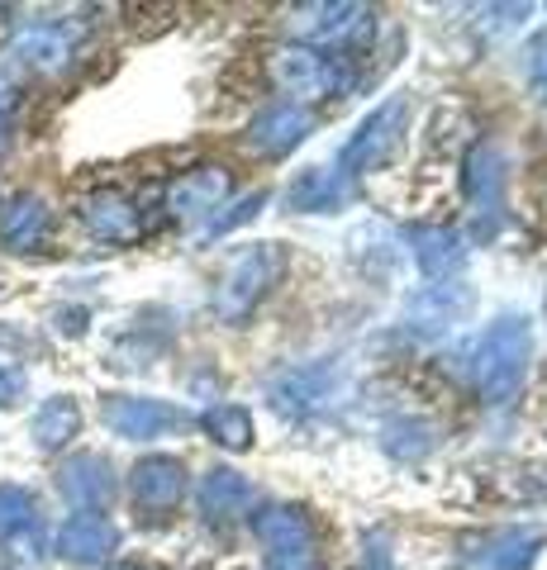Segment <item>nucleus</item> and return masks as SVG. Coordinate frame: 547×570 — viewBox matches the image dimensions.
I'll list each match as a JSON object with an SVG mask.
<instances>
[{
	"mask_svg": "<svg viewBox=\"0 0 547 570\" xmlns=\"http://www.w3.org/2000/svg\"><path fill=\"white\" fill-rule=\"evenodd\" d=\"M528 356H534V333L528 318L500 314L471 347V390L481 404H509L524 385Z\"/></svg>",
	"mask_w": 547,
	"mask_h": 570,
	"instance_id": "obj_1",
	"label": "nucleus"
},
{
	"mask_svg": "<svg viewBox=\"0 0 547 570\" xmlns=\"http://www.w3.org/2000/svg\"><path fill=\"white\" fill-rule=\"evenodd\" d=\"M272 71V86L300 100H324V96H348L352 91V71L348 58H329V52L310 48V43H291V48H276L267 58Z\"/></svg>",
	"mask_w": 547,
	"mask_h": 570,
	"instance_id": "obj_2",
	"label": "nucleus"
},
{
	"mask_svg": "<svg viewBox=\"0 0 547 570\" xmlns=\"http://www.w3.org/2000/svg\"><path fill=\"white\" fill-rule=\"evenodd\" d=\"M281 276V247L276 243H253L228 262V272L219 281V295H215V309L224 318H243L262 295L276 285Z\"/></svg>",
	"mask_w": 547,
	"mask_h": 570,
	"instance_id": "obj_3",
	"label": "nucleus"
},
{
	"mask_svg": "<svg viewBox=\"0 0 547 570\" xmlns=\"http://www.w3.org/2000/svg\"><path fill=\"white\" fill-rule=\"evenodd\" d=\"M404 119H410V100H404V96L381 100L377 110L358 124V134L348 138L339 171L352 176V171H377V167H385L395 157L400 138H404Z\"/></svg>",
	"mask_w": 547,
	"mask_h": 570,
	"instance_id": "obj_4",
	"label": "nucleus"
},
{
	"mask_svg": "<svg viewBox=\"0 0 547 570\" xmlns=\"http://www.w3.org/2000/svg\"><path fill=\"white\" fill-rule=\"evenodd\" d=\"M100 419L115 438H129V442H153V438L182 433L191 423L186 409H176L167 400H144V395H110L100 404Z\"/></svg>",
	"mask_w": 547,
	"mask_h": 570,
	"instance_id": "obj_5",
	"label": "nucleus"
},
{
	"mask_svg": "<svg viewBox=\"0 0 547 570\" xmlns=\"http://www.w3.org/2000/svg\"><path fill=\"white\" fill-rule=\"evenodd\" d=\"M234 176L224 167H191L167 186V214L176 224H196V219H215V209H224Z\"/></svg>",
	"mask_w": 547,
	"mask_h": 570,
	"instance_id": "obj_6",
	"label": "nucleus"
},
{
	"mask_svg": "<svg viewBox=\"0 0 547 570\" xmlns=\"http://www.w3.org/2000/svg\"><path fill=\"white\" fill-rule=\"evenodd\" d=\"M115 490H119L115 466L105 456H96V452H77V456H67L58 466V494L77 513H100L115 499Z\"/></svg>",
	"mask_w": 547,
	"mask_h": 570,
	"instance_id": "obj_7",
	"label": "nucleus"
},
{
	"mask_svg": "<svg viewBox=\"0 0 547 570\" xmlns=\"http://www.w3.org/2000/svg\"><path fill=\"white\" fill-rule=\"evenodd\" d=\"M81 224L91 228L100 243H115V247H129L144 238V214H138L134 195L115 190V186H100L81 200Z\"/></svg>",
	"mask_w": 547,
	"mask_h": 570,
	"instance_id": "obj_8",
	"label": "nucleus"
},
{
	"mask_svg": "<svg viewBox=\"0 0 547 570\" xmlns=\"http://www.w3.org/2000/svg\"><path fill=\"white\" fill-rule=\"evenodd\" d=\"M129 494L134 509H144L148 519H163L186 499V466L176 456H144L129 471Z\"/></svg>",
	"mask_w": 547,
	"mask_h": 570,
	"instance_id": "obj_9",
	"label": "nucleus"
},
{
	"mask_svg": "<svg viewBox=\"0 0 547 570\" xmlns=\"http://www.w3.org/2000/svg\"><path fill=\"white\" fill-rule=\"evenodd\" d=\"M543 538L534 528H496L471 538L462 551V570H528L538 557Z\"/></svg>",
	"mask_w": 547,
	"mask_h": 570,
	"instance_id": "obj_10",
	"label": "nucleus"
},
{
	"mask_svg": "<svg viewBox=\"0 0 547 570\" xmlns=\"http://www.w3.org/2000/svg\"><path fill=\"white\" fill-rule=\"evenodd\" d=\"M310 110L305 105H295V100H276L267 105L253 124H248V148L262 153V157H286L291 148H300L310 134Z\"/></svg>",
	"mask_w": 547,
	"mask_h": 570,
	"instance_id": "obj_11",
	"label": "nucleus"
},
{
	"mask_svg": "<svg viewBox=\"0 0 547 570\" xmlns=\"http://www.w3.org/2000/svg\"><path fill=\"white\" fill-rule=\"evenodd\" d=\"M119 551V528L105 513H72L58 528V557L72 566H100Z\"/></svg>",
	"mask_w": 547,
	"mask_h": 570,
	"instance_id": "obj_12",
	"label": "nucleus"
},
{
	"mask_svg": "<svg viewBox=\"0 0 547 570\" xmlns=\"http://www.w3.org/2000/svg\"><path fill=\"white\" fill-rule=\"evenodd\" d=\"M505 181H509V163L496 142H476L467 153V171H462V186H467V200L486 214H500L505 205Z\"/></svg>",
	"mask_w": 547,
	"mask_h": 570,
	"instance_id": "obj_13",
	"label": "nucleus"
},
{
	"mask_svg": "<svg viewBox=\"0 0 547 570\" xmlns=\"http://www.w3.org/2000/svg\"><path fill=\"white\" fill-rule=\"evenodd\" d=\"M410 247H414L419 272L429 276V281H443V285H448V281L467 266L462 234H452V228H429V224H419V228H410Z\"/></svg>",
	"mask_w": 547,
	"mask_h": 570,
	"instance_id": "obj_14",
	"label": "nucleus"
},
{
	"mask_svg": "<svg viewBox=\"0 0 547 570\" xmlns=\"http://www.w3.org/2000/svg\"><path fill=\"white\" fill-rule=\"evenodd\" d=\"M201 513L209 523H234V519H248V509H253V485L243 480L238 471H228V466H215L205 480H201Z\"/></svg>",
	"mask_w": 547,
	"mask_h": 570,
	"instance_id": "obj_15",
	"label": "nucleus"
},
{
	"mask_svg": "<svg viewBox=\"0 0 547 570\" xmlns=\"http://www.w3.org/2000/svg\"><path fill=\"white\" fill-rule=\"evenodd\" d=\"M248 523H253V538L267 547V551L314 547V523H310V513L295 509V504H267V509L248 513Z\"/></svg>",
	"mask_w": 547,
	"mask_h": 570,
	"instance_id": "obj_16",
	"label": "nucleus"
},
{
	"mask_svg": "<svg viewBox=\"0 0 547 570\" xmlns=\"http://www.w3.org/2000/svg\"><path fill=\"white\" fill-rule=\"evenodd\" d=\"M348 195H352V181L339 167H310L291 181L286 205L300 214H324V209H343Z\"/></svg>",
	"mask_w": 547,
	"mask_h": 570,
	"instance_id": "obj_17",
	"label": "nucleus"
},
{
	"mask_svg": "<svg viewBox=\"0 0 547 570\" xmlns=\"http://www.w3.org/2000/svg\"><path fill=\"white\" fill-rule=\"evenodd\" d=\"M52 214L39 195H14V200L0 209V243L14 247V253H33L48 238Z\"/></svg>",
	"mask_w": 547,
	"mask_h": 570,
	"instance_id": "obj_18",
	"label": "nucleus"
},
{
	"mask_svg": "<svg viewBox=\"0 0 547 570\" xmlns=\"http://www.w3.org/2000/svg\"><path fill=\"white\" fill-rule=\"evenodd\" d=\"M10 58L29 71H58V67H67V58H72V33L58 29V24L25 29L20 39H14Z\"/></svg>",
	"mask_w": 547,
	"mask_h": 570,
	"instance_id": "obj_19",
	"label": "nucleus"
},
{
	"mask_svg": "<svg viewBox=\"0 0 547 570\" xmlns=\"http://www.w3.org/2000/svg\"><path fill=\"white\" fill-rule=\"evenodd\" d=\"M29 433H33V448L39 452H62L67 442L81 433V404L72 395L43 400L39 414H33V423H29Z\"/></svg>",
	"mask_w": 547,
	"mask_h": 570,
	"instance_id": "obj_20",
	"label": "nucleus"
},
{
	"mask_svg": "<svg viewBox=\"0 0 547 570\" xmlns=\"http://www.w3.org/2000/svg\"><path fill=\"white\" fill-rule=\"evenodd\" d=\"M329 371H286L281 381H272V400L281 414H310V409H320L329 400Z\"/></svg>",
	"mask_w": 547,
	"mask_h": 570,
	"instance_id": "obj_21",
	"label": "nucleus"
},
{
	"mask_svg": "<svg viewBox=\"0 0 547 570\" xmlns=\"http://www.w3.org/2000/svg\"><path fill=\"white\" fill-rule=\"evenodd\" d=\"M201 428L209 433V442H219V448H228V452L253 448V414L243 404H215V409H205Z\"/></svg>",
	"mask_w": 547,
	"mask_h": 570,
	"instance_id": "obj_22",
	"label": "nucleus"
},
{
	"mask_svg": "<svg viewBox=\"0 0 547 570\" xmlns=\"http://www.w3.org/2000/svg\"><path fill=\"white\" fill-rule=\"evenodd\" d=\"M39 528V504L20 485H0V542H20Z\"/></svg>",
	"mask_w": 547,
	"mask_h": 570,
	"instance_id": "obj_23",
	"label": "nucleus"
},
{
	"mask_svg": "<svg viewBox=\"0 0 547 570\" xmlns=\"http://www.w3.org/2000/svg\"><path fill=\"white\" fill-rule=\"evenodd\" d=\"M262 200H267V195L262 190H253V195H238L234 205H224L228 214H215V219L205 224V238H219V234H228V228H238V224H248L253 214L262 209Z\"/></svg>",
	"mask_w": 547,
	"mask_h": 570,
	"instance_id": "obj_24",
	"label": "nucleus"
},
{
	"mask_svg": "<svg viewBox=\"0 0 547 570\" xmlns=\"http://www.w3.org/2000/svg\"><path fill=\"white\" fill-rule=\"evenodd\" d=\"M267 570H324L314 547H291V551H267Z\"/></svg>",
	"mask_w": 547,
	"mask_h": 570,
	"instance_id": "obj_25",
	"label": "nucleus"
},
{
	"mask_svg": "<svg viewBox=\"0 0 547 570\" xmlns=\"http://www.w3.org/2000/svg\"><path fill=\"white\" fill-rule=\"evenodd\" d=\"M29 395V376L20 366H10V362H0V409H14Z\"/></svg>",
	"mask_w": 547,
	"mask_h": 570,
	"instance_id": "obj_26",
	"label": "nucleus"
},
{
	"mask_svg": "<svg viewBox=\"0 0 547 570\" xmlns=\"http://www.w3.org/2000/svg\"><path fill=\"white\" fill-rule=\"evenodd\" d=\"M524 58H528V77H534V86H538V91H547V29L524 48Z\"/></svg>",
	"mask_w": 547,
	"mask_h": 570,
	"instance_id": "obj_27",
	"label": "nucleus"
},
{
	"mask_svg": "<svg viewBox=\"0 0 547 570\" xmlns=\"http://www.w3.org/2000/svg\"><path fill=\"white\" fill-rule=\"evenodd\" d=\"M10 142H14V129H10V115L0 110V157L10 153Z\"/></svg>",
	"mask_w": 547,
	"mask_h": 570,
	"instance_id": "obj_28",
	"label": "nucleus"
},
{
	"mask_svg": "<svg viewBox=\"0 0 547 570\" xmlns=\"http://www.w3.org/2000/svg\"><path fill=\"white\" fill-rule=\"evenodd\" d=\"M0 570H25V566H20V561H14V557H10V551H0Z\"/></svg>",
	"mask_w": 547,
	"mask_h": 570,
	"instance_id": "obj_29",
	"label": "nucleus"
},
{
	"mask_svg": "<svg viewBox=\"0 0 547 570\" xmlns=\"http://www.w3.org/2000/svg\"><path fill=\"white\" fill-rule=\"evenodd\" d=\"M110 570H148V566H110Z\"/></svg>",
	"mask_w": 547,
	"mask_h": 570,
	"instance_id": "obj_30",
	"label": "nucleus"
}]
</instances>
